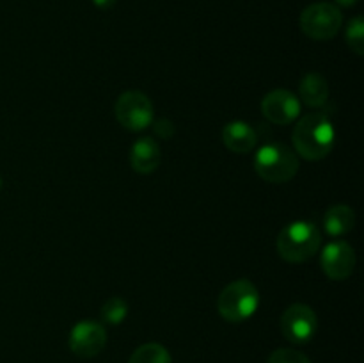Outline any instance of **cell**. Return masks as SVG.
I'll return each mask as SVG.
<instances>
[{
  "label": "cell",
  "instance_id": "14",
  "mask_svg": "<svg viewBox=\"0 0 364 363\" xmlns=\"http://www.w3.org/2000/svg\"><path fill=\"white\" fill-rule=\"evenodd\" d=\"M355 226V212L348 205H333L323 214V230L333 237H341Z\"/></svg>",
  "mask_w": 364,
  "mask_h": 363
},
{
  "label": "cell",
  "instance_id": "1",
  "mask_svg": "<svg viewBox=\"0 0 364 363\" xmlns=\"http://www.w3.org/2000/svg\"><path fill=\"white\" fill-rule=\"evenodd\" d=\"M291 141H294V149L297 155L315 162V160L326 159L334 148L336 130L327 114L309 112L295 125Z\"/></svg>",
  "mask_w": 364,
  "mask_h": 363
},
{
  "label": "cell",
  "instance_id": "18",
  "mask_svg": "<svg viewBox=\"0 0 364 363\" xmlns=\"http://www.w3.org/2000/svg\"><path fill=\"white\" fill-rule=\"evenodd\" d=\"M269 363H311V359L301 351H295V349H276V351L270 354Z\"/></svg>",
  "mask_w": 364,
  "mask_h": 363
},
{
  "label": "cell",
  "instance_id": "3",
  "mask_svg": "<svg viewBox=\"0 0 364 363\" xmlns=\"http://www.w3.org/2000/svg\"><path fill=\"white\" fill-rule=\"evenodd\" d=\"M255 169L269 184H287L297 174L299 157L283 142H267L256 152Z\"/></svg>",
  "mask_w": 364,
  "mask_h": 363
},
{
  "label": "cell",
  "instance_id": "15",
  "mask_svg": "<svg viewBox=\"0 0 364 363\" xmlns=\"http://www.w3.org/2000/svg\"><path fill=\"white\" fill-rule=\"evenodd\" d=\"M128 363H171V354L162 344L149 342L135 349Z\"/></svg>",
  "mask_w": 364,
  "mask_h": 363
},
{
  "label": "cell",
  "instance_id": "21",
  "mask_svg": "<svg viewBox=\"0 0 364 363\" xmlns=\"http://www.w3.org/2000/svg\"><path fill=\"white\" fill-rule=\"evenodd\" d=\"M336 2L340 4V6H343V7H352V6H355L359 0H336Z\"/></svg>",
  "mask_w": 364,
  "mask_h": 363
},
{
  "label": "cell",
  "instance_id": "4",
  "mask_svg": "<svg viewBox=\"0 0 364 363\" xmlns=\"http://www.w3.org/2000/svg\"><path fill=\"white\" fill-rule=\"evenodd\" d=\"M259 308V292L249 280L231 281L217 299L219 315L228 322H244Z\"/></svg>",
  "mask_w": 364,
  "mask_h": 363
},
{
  "label": "cell",
  "instance_id": "2",
  "mask_svg": "<svg viewBox=\"0 0 364 363\" xmlns=\"http://www.w3.org/2000/svg\"><path fill=\"white\" fill-rule=\"evenodd\" d=\"M322 246V233L311 221H294L277 235L276 248L283 260L301 263L315 256Z\"/></svg>",
  "mask_w": 364,
  "mask_h": 363
},
{
  "label": "cell",
  "instance_id": "22",
  "mask_svg": "<svg viewBox=\"0 0 364 363\" xmlns=\"http://www.w3.org/2000/svg\"><path fill=\"white\" fill-rule=\"evenodd\" d=\"M0 189H2V178H0Z\"/></svg>",
  "mask_w": 364,
  "mask_h": 363
},
{
  "label": "cell",
  "instance_id": "10",
  "mask_svg": "<svg viewBox=\"0 0 364 363\" xmlns=\"http://www.w3.org/2000/svg\"><path fill=\"white\" fill-rule=\"evenodd\" d=\"M301 100L288 89H274L262 100V112L270 123L290 125L301 116Z\"/></svg>",
  "mask_w": 364,
  "mask_h": 363
},
{
  "label": "cell",
  "instance_id": "19",
  "mask_svg": "<svg viewBox=\"0 0 364 363\" xmlns=\"http://www.w3.org/2000/svg\"><path fill=\"white\" fill-rule=\"evenodd\" d=\"M155 134L162 139H171L174 135V125L169 120H160L155 123Z\"/></svg>",
  "mask_w": 364,
  "mask_h": 363
},
{
  "label": "cell",
  "instance_id": "5",
  "mask_svg": "<svg viewBox=\"0 0 364 363\" xmlns=\"http://www.w3.org/2000/svg\"><path fill=\"white\" fill-rule=\"evenodd\" d=\"M343 16L338 6L329 2H316L306 7L301 14V28L315 41H329L340 32Z\"/></svg>",
  "mask_w": 364,
  "mask_h": 363
},
{
  "label": "cell",
  "instance_id": "16",
  "mask_svg": "<svg viewBox=\"0 0 364 363\" xmlns=\"http://www.w3.org/2000/svg\"><path fill=\"white\" fill-rule=\"evenodd\" d=\"M100 315H102V320L105 324H110V326H119L128 315V305L124 299L117 298H110L109 301L103 302L102 310H100Z\"/></svg>",
  "mask_w": 364,
  "mask_h": 363
},
{
  "label": "cell",
  "instance_id": "6",
  "mask_svg": "<svg viewBox=\"0 0 364 363\" xmlns=\"http://www.w3.org/2000/svg\"><path fill=\"white\" fill-rule=\"evenodd\" d=\"M116 117L124 128L141 132L153 123V103L137 89L121 93L116 102Z\"/></svg>",
  "mask_w": 364,
  "mask_h": 363
},
{
  "label": "cell",
  "instance_id": "12",
  "mask_svg": "<svg viewBox=\"0 0 364 363\" xmlns=\"http://www.w3.org/2000/svg\"><path fill=\"white\" fill-rule=\"evenodd\" d=\"M162 162V149L159 142L151 137H141L134 142L130 149V164L134 171L149 174Z\"/></svg>",
  "mask_w": 364,
  "mask_h": 363
},
{
  "label": "cell",
  "instance_id": "7",
  "mask_svg": "<svg viewBox=\"0 0 364 363\" xmlns=\"http://www.w3.org/2000/svg\"><path fill=\"white\" fill-rule=\"evenodd\" d=\"M281 333L291 344H308L318 331V317L315 310L302 302L290 305L281 315Z\"/></svg>",
  "mask_w": 364,
  "mask_h": 363
},
{
  "label": "cell",
  "instance_id": "11",
  "mask_svg": "<svg viewBox=\"0 0 364 363\" xmlns=\"http://www.w3.org/2000/svg\"><path fill=\"white\" fill-rule=\"evenodd\" d=\"M223 142L230 152L244 155V153L255 149L256 142H258V134H256V128L247 121H230L223 128Z\"/></svg>",
  "mask_w": 364,
  "mask_h": 363
},
{
  "label": "cell",
  "instance_id": "20",
  "mask_svg": "<svg viewBox=\"0 0 364 363\" xmlns=\"http://www.w3.org/2000/svg\"><path fill=\"white\" fill-rule=\"evenodd\" d=\"M92 4L100 9H110V7H114L116 0H92Z\"/></svg>",
  "mask_w": 364,
  "mask_h": 363
},
{
  "label": "cell",
  "instance_id": "13",
  "mask_svg": "<svg viewBox=\"0 0 364 363\" xmlns=\"http://www.w3.org/2000/svg\"><path fill=\"white\" fill-rule=\"evenodd\" d=\"M299 95L306 105L318 109V107L326 105L327 98H329V84L323 75L308 73L306 77H302L301 84H299Z\"/></svg>",
  "mask_w": 364,
  "mask_h": 363
},
{
  "label": "cell",
  "instance_id": "17",
  "mask_svg": "<svg viewBox=\"0 0 364 363\" xmlns=\"http://www.w3.org/2000/svg\"><path fill=\"white\" fill-rule=\"evenodd\" d=\"M345 39L347 45L350 46L352 52L355 56H363L364 53V20L363 16H354L347 25L345 31Z\"/></svg>",
  "mask_w": 364,
  "mask_h": 363
},
{
  "label": "cell",
  "instance_id": "9",
  "mask_svg": "<svg viewBox=\"0 0 364 363\" xmlns=\"http://www.w3.org/2000/svg\"><path fill=\"white\" fill-rule=\"evenodd\" d=\"M320 265L326 276L334 281H343L354 273L355 251L348 242L333 241L322 249Z\"/></svg>",
  "mask_w": 364,
  "mask_h": 363
},
{
  "label": "cell",
  "instance_id": "8",
  "mask_svg": "<svg viewBox=\"0 0 364 363\" xmlns=\"http://www.w3.org/2000/svg\"><path fill=\"white\" fill-rule=\"evenodd\" d=\"M107 344L105 326L96 320H80L70 333V349L78 358H92L100 354Z\"/></svg>",
  "mask_w": 364,
  "mask_h": 363
}]
</instances>
